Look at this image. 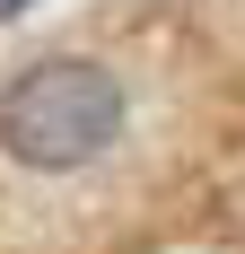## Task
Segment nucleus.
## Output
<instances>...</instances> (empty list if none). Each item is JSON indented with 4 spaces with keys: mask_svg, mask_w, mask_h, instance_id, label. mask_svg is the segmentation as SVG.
<instances>
[{
    "mask_svg": "<svg viewBox=\"0 0 245 254\" xmlns=\"http://www.w3.org/2000/svg\"><path fill=\"white\" fill-rule=\"evenodd\" d=\"M114 131H122V79L105 62L53 53V62H26L0 88V149L18 167H35V176H61V167L105 158Z\"/></svg>",
    "mask_w": 245,
    "mask_h": 254,
    "instance_id": "obj_1",
    "label": "nucleus"
},
{
    "mask_svg": "<svg viewBox=\"0 0 245 254\" xmlns=\"http://www.w3.org/2000/svg\"><path fill=\"white\" fill-rule=\"evenodd\" d=\"M18 9H26V0H0V18H18Z\"/></svg>",
    "mask_w": 245,
    "mask_h": 254,
    "instance_id": "obj_2",
    "label": "nucleus"
}]
</instances>
